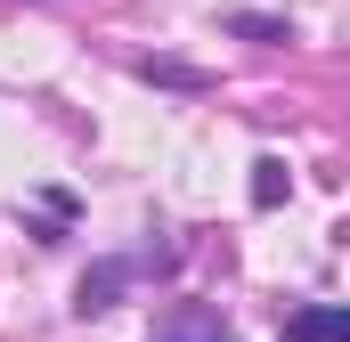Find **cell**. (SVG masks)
<instances>
[{
  "instance_id": "cell-1",
  "label": "cell",
  "mask_w": 350,
  "mask_h": 342,
  "mask_svg": "<svg viewBox=\"0 0 350 342\" xmlns=\"http://www.w3.org/2000/svg\"><path fill=\"white\" fill-rule=\"evenodd\" d=\"M172 269H179V245H172V237H147L139 253H106V261H90V269H82L74 310H82V318H98V310H114L139 277H172Z\"/></svg>"
},
{
  "instance_id": "cell-2",
  "label": "cell",
  "mask_w": 350,
  "mask_h": 342,
  "mask_svg": "<svg viewBox=\"0 0 350 342\" xmlns=\"http://www.w3.org/2000/svg\"><path fill=\"white\" fill-rule=\"evenodd\" d=\"M147 342H237V326H228L212 302H179V310H172V318H163Z\"/></svg>"
},
{
  "instance_id": "cell-3",
  "label": "cell",
  "mask_w": 350,
  "mask_h": 342,
  "mask_svg": "<svg viewBox=\"0 0 350 342\" xmlns=\"http://www.w3.org/2000/svg\"><path fill=\"white\" fill-rule=\"evenodd\" d=\"M342 334H350L342 302H301V310L285 318V342H342Z\"/></svg>"
},
{
  "instance_id": "cell-4",
  "label": "cell",
  "mask_w": 350,
  "mask_h": 342,
  "mask_svg": "<svg viewBox=\"0 0 350 342\" xmlns=\"http://www.w3.org/2000/svg\"><path fill=\"white\" fill-rule=\"evenodd\" d=\"M66 220H74V196H66V187H49V196H41V212H33V237H41V245H57V237H66Z\"/></svg>"
},
{
  "instance_id": "cell-5",
  "label": "cell",
  "mask_w": 350,
  "mask_h": 342,
  "mask_svg": "<svg viewBox=\"0 0 350 342\" xmlns=\"http://www.w3.org/2000/svg\"><path fill=\"white\" fill-rule=\"evenodd\" d=\"M285 187H293V179H285V163H277V155H261V163H253V204H261V212H277V204H285Z\"/></svg>"
},
{
  "instance_id": "cell-6",
  "label": "cell",
  "mask_w": 350,
  "mask_h": 342,
  "mask_svg": "<svg viewBox=\"0 0 350 342\" xmlns=\"http://www.w3.org/2000/svg\"><path fill=\"white\" fill-rule=\"evenodd\" d=\"M139 82H163V90H204V74H196V66H179V57H147V66H139Z\"/></svg>"
},
{
  "instance_id": "cell-7",
  "label": "cell",
  "mask_w": 350,
  "mask_h": 342,
  "mask_svg": "<svg viewBox=\"0 0 350 342\" xmlns=\"http://www.w3.org/2000/svg\"><path fill=\"white\" fill-rule=\"evenodd\" d=\"M228 33H245V41H293L285 16H228Z\"/></svg>"
}]
</instances>
